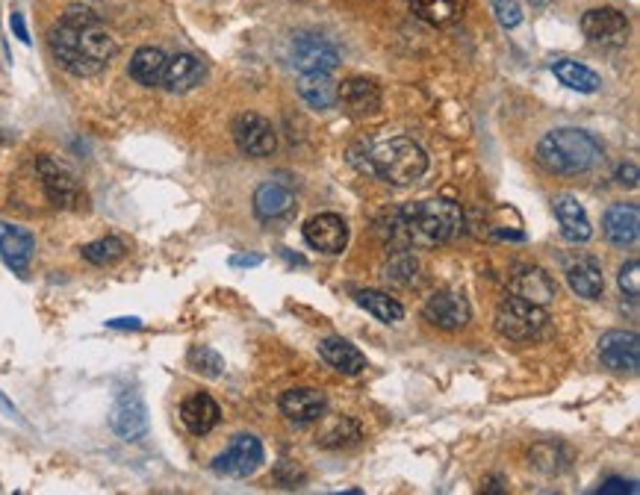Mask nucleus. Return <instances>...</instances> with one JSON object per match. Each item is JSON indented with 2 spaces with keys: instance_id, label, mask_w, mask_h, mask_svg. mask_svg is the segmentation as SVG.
Masks as SVG:
<instances>
[{
  "instance_id": "1",
  "label": "nucleus",
  "mask_w": 640,
  "mask_h": 495,
  "mask_svg": "<svg viewBox=\"0 0 640 495\" xmlns=\"http://www.w3.org/2000/svg\"><path fill=\"white\" fill-rule=\"evenodd\" d=\"M51 51L68 74L95 77L116 56L118 45L107 24L92 9L71 6L51 30Z\"/></svg>"
},
{
  "instance_id": "2",
  "label": "nucleus",
  "mask_w": 640,
  "mask_h": 495,
  "mask_svg": "<svg viewBox=\"0 0 640 495\" xmlns=\"http://www.w3.org/2000/svg\"><path fill=\"white\" fill-rule=\"evenodd\" d=\"M464 227V213L449 198H431L410 204L405 210L393 213V224L387 227L393 239H405L419 248H434L452 242Z\"/></svg>"
},
{
  "instance_id": "3",
  "label": "nucleus",
  "mask_w": 640,
  "mask_h": 495,
  "mask_svg": "<svg viewBox=\"0 0 640 495\" xmlns=\"http://www.w3.org/2000/svg\"><path fill=\"white\" fill-rule=\"evenodd\" d=\"M537 160L555 174H584L605 160L602 145L579 127H558L537 145Z\"/></svg>"
},
{
  "instance_id": "4",
  "label": "nucleus",
  "mask_w": 640,
  "mask_h": 495,
  "mask_svg": "<svg viewBox=\"0 0 640 495\" xmlns=\"http://www.w3.org/2000/svg\"><path fill=\"white\" fill-rule=\"evenodd\" d=\"M363 171L393 186H408L428 171V154L422 151L419 142H413L408 136H393L366 151Z\"/></svg>"
},
{
  "instance_id": "5",
  "label": "nucleus",
  "mask_w": 640,
  "mask_h": 495,
  "mask_svg": "<svg viewBox=\"0 0 640 495\" xmlns=\"http://www.w3.org/2000/svg\"><path fill=\"white\" fill-rule=\"evenodd\" d=\"M546 325V310L531 304V301H523L517 295L505 298L496 310V330L505 336V339H514V342H523V339H531L537 336Z\"/></svg>"
},
{
  "instance_id": "6",
  "label": "nucleus",
  "mask_w": 640,
  "mask_h": 495,
  "mask_svg": "<svg viewBox=\"0 0 640 495\" xmlns=\"http://www.w3.org/2000/svg\"><path fill=\"white\" fill-rule=\"evenodd\" d=\"M233 142L236 148L245 154V157H254V160H263V157H272L275 148H278V133L272 127L269 118L257 115V112H242L236 121H233Z\"/></svg>"
},
{
  "instance_id": "7",
  "label": "nucleus",
  "mask_w": 640,
  "mask_h": 495,
  "mask_svg": "<svg viewBox=\"0 0 640 495\" xmlns=\"http://www.w3.org/2000/svg\"><path fill=\"white\" fill-rule=\"evenodd\" d=\"M266 460L263 442L257 440L254 434H239L233 437V442L213 460V472L222 478H248L254 475Z\"/></svg>"
},
{
  "instance_id": "8",
  "label": "nucleus",
  "mask_w": 640,
  "mask_h": 495,
  "mask_svg": "<svg viewBox=\"0 0 640 495\" xmlns=\"http://www.w3.org/2000/svg\"><path fill=\"white\" fill-rule=\"evenodd\" d=\"M582 33L584 39H590L593 45L623 48L626 39H629V18L614 6L587 9L582 15Z\"/></svg>"
},
{
  "instance_id": "9",
  "label": "nucleus",
  "mask_w": 640,
  "mask_h": 495,
  "mask_svg": "<svg viewBox=\"0 0 640 495\" xmlns=\"http://www.w3.org/2000/svg\"><path fill=\"white\" fill-rule=\"evenodd\" d=\"M599 357L611 372H638L640 339L632 330H608L599 339Z\"/></svg>"
},
{
  "instance_id": "10",
  "label": "nucleus",
  "mask_w": 640,
  "mask_h": 495,
  "mask_svg": "<svg viewBox=\"0 0 640 495\" xmlns=\"http://www.w3.org/2000/svg\"><path fill=\"white\" fill-rule=\"evenodd\" d=\"M304 239L322 254H343L349 245V224L337 213H322L304 224Z\"/></svg>"
},
{
  "instance_id": "11",
  "label": "nucleus",
  "mask_w": 640,
  "mask_h": 495,
  "mask_svg": "<svg viewBox=\"0 0 640 495\" xmlns=\"http://www.w3.org/2000/svg\"><path fill=\"white\" fill-rule=\"evenodd\" d=\"M110 428H113L116 437L127 442H136L139 437H145V431H148V407H145L139 392L118 395V401L113 404V413H110Z\"/></svg>"
},
{
  "instance_id": "12",
  "label": "nucleus",
  "mask_w": 640,
  "mask_h": 495,
  "mask_svg": "<svg viewBox=\"0 0 640 495\" xmlns=\"http://www.w3.org/2000/svg\"><path fill=\"white\" fill-rule=\"evenodd\" d=\"M292 65L301 74H313V71L331 74L340 65V51L319 36H298L292 42Z\"/></svg>"
},
{
  "instance_id": "13",
  "label": "nucleus",
  "mask_w": 640,
  "mask_h": 495,
  "mask_svg": "<svg viewBox=\"0 0 640 495\" xmlns=\"http://www.w3.org/2000/svg\"><path fill=\"white\" fill-rule=\"evenodd\" d=\"M425 319L440 330H461L472 319V307L461 292H437L434 298H428L425 304Z\"/></svg>"
},
{
  "instance_id": "14",
  "label": "nucleus",
  "mask_w": 640,
  "mask_h": 495,
  "mask_svg": "<svg viewBox=\"0 0 640 495\" xmlns=\"http://www.w3.org/2000/svg\"><path fill=\"white\" fill-rule=\"evenodd\" d=\"M337 104H343L354 118H369L381 110V89L366 77H351L337 83Z\"/></svg>"
},
{
  "instance_id": "15",
  "label": "nucleus",
  "mask_w": 640,
  "mask_h": 495,
  "mask_svg": "<svg viewBox=\"0 0 640 495\" xmlns=\"http://www.w3.org/2000/svg\"><path fill=\"white\" fill-rule=\"evenodd\" d=\"M328 407V398L325 392L319 389H307V386H298V389H287L281 395V413L295 422V425H310V422H319L322 413Z\"/></svg>"
},
{
  "instance_id": "16",
  "label": "nucleus",
  "mask_w": 640,
  "mask_h": 495,
  "mask_svg": "<svg viewBox=\"0 0 640 495\" xmlns=\"http://www.w3.org/2000/svg\"><path fill=\"white\" fill-rule=\"evenodd\" d=\"M219 419H222V410H219L216 398L207 395V392H192V395L180 404V422H183L186 431L195 434V437L210 434V431L219 425Z\"/></svg>"
},
{
  "instance_id": "17",
  "label": "nucleus",
  "mask_w": 640,
  "mask_h": 495,
  "mask_svg": "<svg viewBox=\"0 0 640 495\" xmlns=\"http://www.w3.org/2000/svg\"><path fill=\"white\" fill-rule=\"evenodd\" d=\"M33 251H36V242L24 227L0 221V257L15 275H24L30 269Z\"/></svg>"
},
{
  "instance_id": "18",
  "label": "nucleus",
  "mask_w": 640,
  "mask_h": 495,
  "mask_svg": "<svg viewBox=\"0 0 640 495\" xmlns=\"http://www.w3.org/2000/svg\"><path fill=\"white\" fill-rule=\"evenodd\" d=\"M602 230H605L608 242L617 248L638 245L640 210L635 204H611L605 219H602Z\"/></svg>"
},
{
  "instance_id": "19",
  "label": "nucleus",
  "mask_w": 640,
  "mask_h": 495,
  "mask_svg": "<svg viewBox=\"0 0 640 495\" xmlns=\"http://www.w3.org/2000/svg\"><path fill=\"white\" fill-rule=\"evenodd\" d=\"M511 292L523 301H531L537 307H546L558 298V283L537 266H525L511 277Z\"/></svg>"
},
{
  "instance_id": "20",
  "label": "nucleus",
  "mask_w": 640,
  "mask_h": 495,
  "mask_svg": "<svg viewBox=\"0 0 640 495\" xmlns=\"http://www.w3.org/2000/svg\"><path fill=\"white\" fill-rule=\"evenodd\" d=\"M204 80V65L201 59L192 54H177L166 59V71H163V89H169L172 95H183L192 92L198 83Z\"/></svg>"
},
{
  "instance_id": "21",
  "label": "nucleus",
  "mask_w": 640,
  "mask_h": 495,
  "mask_svg": "<svg viewBox=\"0 0 640 495\" xmlns=\"http://www.w3.org/2000/svg\"><path fill=\"white\" fill-rule=\"evenodd\" d=\"M555 216H558V224H561V236L573 245H582L593 236V227H590V219L584 213V207L579 204V198L573 195H558L555 198Z\"/></svg>"
},
{
  "instance_id": "22",
  "label": "nucleus",
  "mask_w": 640,
  "mask_h": 495,
  "mask_svg": "<svg viewBox=\"0 0 640 495\" xmlns=\"http://www.w3.org/2000/svg\"><path fill=\"white\" fill-rule=\"evenodd\" d=\"M39 177H42V186L48 192V198L57 204V207H74L77 201V180L62 168L59 163H54L51 157H42L39 160Z\"/></svg>"
},
{
  "instance_id": "23",
  "label": "nucleus",
  "mask_w": 640,
  "mask_h": 495,
  "mask_svg": "<svg viewBox=\"0 0 640 495\" xmlns=\"http://www.w3.org/2000/svg\"><path fill=\"white\" fill-rule=\"evenodd\" d=\"M319 354H322V360H325L331 369H337L340 375H360V372L366 369L363 351L354 348L346 339H340V336L322 339V342H319Z\"/></svg>"
},
{
  "instance_id": "24",
  "label": "nucleus",
  "mask_w": 640,
  "mask_h": 495,
  "mask_svg": "<svg viewBox=\"0 0 640 495\" xmlns=\"http://www.w3.org/2000/svg\"><path fill=\"white\" fill-rule=\"evenodd\" d=\"M292 207H295V195L281 183H263L254 192V213L263 221L284 219Z\"/></svg>"
},
{
  "instance_id": "25",
  "label": "nucleus",
  "mask_w": 640,
  "mask_h": 495,
  "mask_svg": "<svg viewBox=\"0 0 640 495\" xmlns=\"http://www.w3.org/2000/svg\"><path fill=\"white\" fill-rule=\"evenodd\" d=\"M298 95H301L304 104L313 107V110H331V107H337V83H334L331 74H325V71L301 74V80H298Z\"/></svg>"
},
{
  "instance_id": "26",
  "label": "nucleus",
  "mask_w": 640,
  "mask_h": 495,
  "mask_svg": "<svg viewBox=\"0 0 640 495\" xmlns=\"http://www.w3.org/2000/svg\"><path fill=\"white\" fill-rule=\"evenodd\" d=\"M166 59L160 48H139L130 59V77L139 86H160L163 83V71H166Z\"/></svg>"
},
{
  "instance_id": "27",
  "label": "nucleus",
  "mask_w": 640,
  "mask_h": 495,
  "mask_svg": "<svg viewBox=\"0 0 640 495\" xmlns=\"http://www.w3.org/2000/svg\"><path fill=\"white\" fill-rule=\"evenodd\" d=\"M354 301H357L366 313H372L378 322L396 325V322L405 319V307H402L396 298H390L387 292H378V289H357V292H354Z\"/></svg>"
},
{
  "instance_id": "28",
  "label": "nucleus",
  "mask_w": 640,
  "mask_h": 495,
  "mask_svg": "<svg viewBox=\"0 0 640 495\" xmlns=\"http://www.w3.org/2000/svg\"><path fill=\"white\" fill-rule=\"evenodd\" d=\"M552 71H555V77L564 83V86H570L573 92H582V95H593V92H599V74L596 71H590L587 65L582 62H576V59H555L552 62Z\"/></svg>"
},
{
  "instance_id": "29",
  "label": "nucleus",
  "mask_w": 640,
  "mask_h": 495,
  "mask_svg": "<svg viewBox=\"0 0 640 495\" xmlns=\"http://www.w3.org/2000/svg\"><path fill=\"white\" fill-rule=\"evenodd\" d=\"M466 0H410V9L431 27H452L464 15Z\"/></svg>"
},
{
  "instance_id": "30",
  "label": "nucleus",
  "mask_w": 640,
  "mask_h": 495,
  "mask_svg": "<svg viewBox=\"0 0 640 495\" xmlns=\"http://www.w3.org/2000/svg\"><path fill=\"white\" fill-rule=\"evenodd\" d=\"M567 283H570V289H573L579 298H587V301H596V298H602V292H605V277H602V272H599L590 260L573 263V266L567 269Z\"/></svg>"
},
{
  "instance_id": "31",
  "label": "nucleus",
  "mask_w": 640,
  "mask_h": 495,
  "mask_svg": "<svg viewBox=\"0 0 640 495\" xmlns=\"http://www.w3.org/2000/svg\"><path fill=\"white\" fill-rule=\"evenodd\" d=\"M121 257H124V242L118 236H104L83 248V260L92 266H113Z\"/></svg>"
},
{
  "instance_id": "32",
  "label": "nucleus",
  "mask_w": 640,
  "mask_h": 495,
  "mask_svg": "<svg viewBox=\"0 0 640 495\" xmlns=\"http://www.w3.org/2000/svg\"><path fill=\"white\" fill-rule=\"evenodd\" d=\"M189 366H192V372H198L204 378H222L225 375V360L210 345H195L189 351Z\"/></svg>"
},
{
  "instance_id": "33",
  "label": "nucleus",
  "mask_w": 640,
  "mask_h": 495,
  "mask_svg": "<svg viewBox=\"0 0 640 495\" xmlns=\"http://www.w3.org/2000/svg\"><path fill=\"white\" fill-rule=\"evenodd\" d=\"M360 428H357V422H351V419H340L325 437H322V445L325 448H346V445H354V442H360Z\"/></svg>"
},
{
  "instance_id": "34",
  "label": "nucleus",
  "mask_w": 640,
  "mask_h": 495,
  "mask_svg": "<svg viewBox=\"0 0 640 495\" xmlns=\"http://www.w3.org/2000/svg\"><path fill=\"white\" fill-rule=\"evenodd\" d=\"M490 3H493V12H496L499 24H502L505 30L520 27V21H523V6H520V0H490Z\"/></svg>"
},
{
  "instance_id": "35",
  "label": "nucleus",
  "mask_w": 640,
  "mask_h": 495,
  "mask_svg": "<svg viewBox=\"0 0 640 495\" xmlns=\"http://www.w3.org/2000/svg\"><path fill=\"white\" fill-rule=\"evenodd\" d=\"M416 269H419V263H416V257H413V254H396V257H393V263L387 266V277H390V280H396V283H405V286H408L410 280L416 277Z\"/></svg>"
},
{
  "instance_id": "36",
  "label": "nucleus",
  "mask_w": 640,
  "mask_h": 495,
  "mask_svg": "<svg viewBox=\"0 0 640 495\" xmlns=\"http://www.w3.org/2000/svg\"><path fill=\"white\" fill-rule=\"evenodd\" d=\"M617 283H620V289H623L629 298H638L640 295V263L638 260H629V263L620 269Z\"/></svg>"
},
{
  "instance_id": "37",
  "label": "nucleus",
  "mask_w": 640,
  "mask_h": 495,
  "mask_svg": "<svg viewBox=\"0 0 640 495\" xmlns=\"http://www.w3.org/2000/svg\"><path fill=\"white\" fill-rule=\"evenodd\" d=\"M599 493H638V484L623 481V478H611L599 487Z\"/></svg>"
},
{
  "instance_id": "38",
  "label": "nucleus",
  "mask_w": 640,
  "mask_h": 495,
  "mask_svg": "<svg viewBox=\"0 0 640 495\" xmlns=\"http://www.w3.org/2000/svg\"><path fill=\"white\" fill-rule=\"evenodd\" d=\"M617 183H623V186H638V165L629 163V165H620L617 168Z\"/></svg>"
},
{
  "instance_id": "39",
  "label": "nucleus",
  "mask_w": 640,
  "mask_h": 495,
  "mask_svg": "<svg viewBox=\"0 0 640 495\" xmlns=\"http://www.w3.org/2000/svg\"><path fill=\"white\" fill-rule=\"evenodd\" d=\"M9 24H12V30H15V36L24 42V45H30V33H27V27H24V18L18 15V12H12V18H9Z\"/></svg>"
},
{
  "instance_id": "40",
  "label": "nucleus",
  "mask_w": 640,
  "mask_h": 495,
  "mask_svg": "<svg viewBox=\"0 0 640 495\" xmlns=\"http://www.w3.org/2000/svg\"><path fill=\"white\" fill-rule=\"evenodd\" d=\"M263 263V257H257V254H236L231 257V266H260Z\"/></svg>"
},
{
  "instance_id": "41",
  "label": "nucleus",
  "mask_w": 640,
  "mask_h": 495,
  "mask_svg": "<svg viewBox=\"0 0 640 495\" xmlns=\"http://www.w3.org/2000/svg\"><path fill=\"white\" fill-rule=\"evenodd\" d=\"M107 325H110V328H130V330L142 328V322H139V319H133V316H130V319H113V322H107Z\"/></svg>"
},
{
  "instance_id": "42",
  "label": "nucleus",
  "mask_w": 640,
  "mask_h": 495,
  "mask_svg": "<svg viewBox=\"0 0 640 495\" xmlns=\"http://www.w3.org/2000/svg\"><path fill=\"white\" fill-rule=\"evenodd\" d=\"M531 6H549V0H528Z\"/></svg>"
}]
</instances>
